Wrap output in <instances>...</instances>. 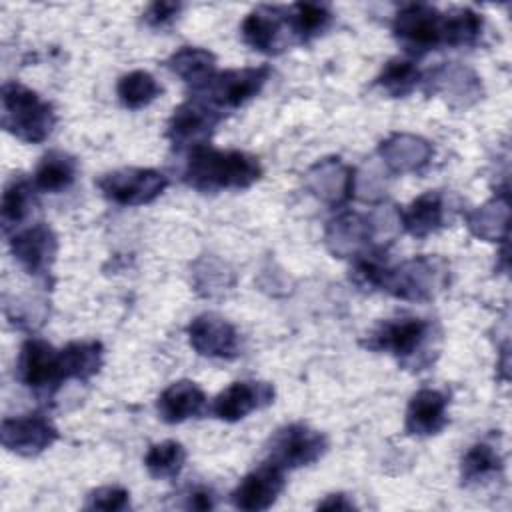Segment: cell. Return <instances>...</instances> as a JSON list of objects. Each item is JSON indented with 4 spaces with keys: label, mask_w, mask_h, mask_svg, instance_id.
<instances>
[{
    "label": "cell",
    "mask_w": 512,
    "mask_h": 512,
    "mask_svg": "<svg viewBox=\"0 0 512 512\" xmlns=\"http://www.w3.org/2000/svg\"><path fill=\"white\" fill-rule=\"evenodd\" d=\"M262 176L256 156L240 150H216L208 144L192 148L182 172L184 182L200 192L244 190Z\"/></svg>",
    "instance_id": "cell-1"
},
{
    "label": "cell",
    "mask_w": 512,
    "mask_h": 512,
    "mask_svg": "<svg viewBox=\"0 0 512 512\" xmlns=\"http://www.w3.org/2000/svg\"><path fill=\"white\" fill-rule=\"evenodd\" d=\"M448 264L440 256H414L398 266L382 264L376 290L410 302H428L448 284Z\"/></svg>",
    "instance_id": "cell-2"
},
{
    "label": "cell",
    "mask_w": 512,
    "mask_h": 512,
    "mask_svg": "<svg viewBox=\"0 0 512 512\" xmlns=\"http://www.w3.org/2000/svg\"><path fill=\"white\" fill-rule=\"evenodd\" d=\"M56 124L50 102L12 80L2 86V128L26 144L44 142Z\"/></svg>",
    "instance_id": "cell-3"
},
{
    "label": "cell",
    "mask_w": 512,
    "mask_h": 512,
    "mask_svg": "<svg viewBox=\"0 0 512 512\" xmlns=\"http://www.w3.org/2000/svg\"><path fill=\"white\" fill-rule=\"evenodd\" d=\"M270 74L272 68L268 64L216 72L204 86L192 90V98H198L220 112L232 110L260 94Z\"/></svg>",
    "instance_id": "cell-4"
},
{
    "label": "cell",
    "mask_w": 512,
    "mask_h": 512,
    "mask_svg": "<svg viewBox=\"0 0 512 512\" xmlns=\"http://www.w3.org/2000/svg\"><path fill=\"white\" fill-rule=\"evenodd\" d=\"M14 376L40 398H52L66 380L60 360V350H54L42 338H28L22 342Z\"/></svg>",
    "instance_id": "cell-5"
},
{
    "label": "cell",
    "mask_w": 512,
    "mask_h": 512,
    "mask_svg": "<svg viewBox=\"0 0 512 512\" xmlns=\"http://www.w3.org/2000/svg\"><path fill=\"white\" fill-rule=\"evenodd\" d=\"M392 34L412 56L444 46V12L430 4H406L392 22Z\"/></svg>",
    "instance_id": "cell-6"
},
{
    "label": "cell",
    "mask_w": 512,
    "mask_h": 512,
    "mask_svg": "<svg viewBox=\"0 0 512 512\" xmlns=\"http://www.w3.org/2000/svg\"><path fill=\"white\" fill-rule=\"evenodd\" d=\"M432 338V322L424 318H394L384 320L370 336L372 350L388 352L406 366H420L418 358L424 354Z\"/></svg>",
    "instance_id": "cell-7"
},
{
    "label": "cell",
    "mask_w": 512,
    "mask_h": 512,
    "mask_svg": "<svg viewBox=\"0 0 512 512\" xmlns=\"http://www.w3.org/2000/svg\"><path fill=\"white\" fill-rule=\"evenodd\" d=\"M326 450L328 440L322 432L308 424L294 422L274 432L268 444V460L278 464L282 470H294L314 464Z\"/></svg>",
    "instance_id": "cell-8"
},
{
    "label": "cell",
    "mask_w": 512,
    "mask_h": 512,
    "mask_svg": "<svg viewBox=\"0 0 512 512\" xmlns=\"http://www.w3.org/2000/svg\"><path fill=\"white\" fill-rule=\"evenodd\" d=\"M166 186V174L154 168H120L98 180L102 196L120 206L150 204L166 190Z\"/></svg>",
    "instance_id": "cell-9"
},
{
    "label": "cell",
    "mask_w": 512,
    "mask_h": 512,
    "mask_svg": "<svg viewBox=\"0 0 512 512\" xmlns=\"http://www.w3.org/2000/svg\"><path fill=\"white\" fill-rule=\"evenodd\" d=\"M224 118V112L208 106L198 98H190L174 108L168 126L166 138L176 150H192L208 144L218 122Z\"/></svg>",
    "instance_id": "cell-10"
},
{
    "label": "cell",
    "mask_w": 512,
    "mask_h": 512,
    "mask_svg": "<svg viewBox=\"0 0 512 512\" xmlns=\"http://www.w3.org/2000/svg\"><path fill=\"white\" fill-rule=\"evenodd\" d=\"M428 94L440 96L452 108H468L482 98L478 74L460 62H442L424 80Z\"/></svg>",
    "instance_id": "cell-11"
},
{
    "label": "cell",
    "mask_w": 512,
    "mask_h": 512,
    "mask_svg": "<svg viewBox=\"0 0 512 512\" xmlns=\"http://www.w3.org/2000/svg\"><path fill=\"white\" fill-rule=\"evenodd\" d=\"M0 440L8 452L30 458L50 448L58 440V430L42 414H24L2 420Z\"/></svg>",
    "instance_id": "cell-12"
},
{
    "label": "cell",
    "mask_w": 512,
    "mask_h": 512,
    "mask_svg": "<svg viewBox=\"0 0 512 512\" xmlns=\"http://www.w3.org/2000/svg\"><path fill=\"white\" fill-rule=\"evenodd\" d=\"M186 332L190 346L200 356L232 360L240 352V336L236 328L214 312H204L192 318Z\"/></svg>",
    "instance_id": "cell-13"
},
{
    "label": "cell",
    "mask_w": 512,
    "mask_h": 512,
    "mask_svg": "<svg viewBox=\"0 0 512 512\" xmlns=\"http://www.w3.org/2000/svg\"><path fill=\"white\" fill-rule=\"evenodd\" d=\"M286 486L284 470L274 462H264L248 472L230 494L232 506L238 510L260 512L268 510Z\"/></svg>",
    "instance_id": "cell-14"
},
{
    "label": "cell",
    "mask_w": 512,
    "mask_h": 512,
    "mask_svg": "<svg viewBox=\"0 0 512 512\" xmlns=\"http://www.w3.org/2000/svg\"><path fill=\"white\" fill-rule=\"evenodd\" d=\"M242 40L264 54H278L284 48L286 36L290 32L288 8L282 6H256L240 26Z\"/></svg>",
    "instance_id": "cell-15"
},
{
    "label": "cell",
    "mask_w": 512,
    "mask_h": 512,
    "mask_svg": "<svg viewBox=\"0 0 512 512\" xmlns=\"http://www.w3.org/2000/svg\"><path fill=\"white\" fill-rule=\"evenodd\" d=\"M10 250L16 262L32 276L48 274L58 254V238L54 230L38 222L26 230H20L10 240Z\"/></svg>",
    "instance_id": "cell-16"
},
{
    "label": "cell",
    "mask_w": 512,
    "mask_h": 512,
    "mask_svg": "<svg viewBox=\"0 0 512 512\" xmlns=\"http://www.w3.org/2000/svg\"><path fill=\"white\" fill-rule=\"evenodd\" d=\"M306 188L322 202L340 206L352 198L356 188L354 168L336 156L318 160L306 172Z\"/></svg>",
    "instance_id": "cell-17"
},
{
    "label": "cell",
    "mask_w": 512,
    "mask_h": 512,
    "mask_svg": "<svg viewBox=\"0 0 512 512\" xmlns=\"http://www.w3.org/2000/svg\"><path fill=\"white\" fill-rule=\"evenodd\" d=\"M274 402V386L268 382L240 380L224 388L212 402V412L224 422H236L250 412Z\"/></svg>",
    "instance_id": "cell-18"
},
{
    "label": "cell",
    "mask_w": 512,
    "mask_h": 512,
    "mask_svg": "<svg viewBox=\"0 0 512 512\" xmlns=\"http://www.w3.org/2000/svg\"><path fill=\"white\" fill-rule=\"evenodd\" d=\"M324 244L330 254L338 258H358L368 252L372 244V228L368 216L358 212H344L328 222Z\"/></svg>",
    "instance_id": "cell-19"
},
{
    "label": "cell",
    "mask_w": 512,
    "mask_h": 512,
    "mask_svg": "<svg viewBox=\"0 0 512 512\" xmlns=\"http://www.w3.org/2000/svg\"><path fill=\"white\" fill-rule=\"evenodd\" d=\"M378 156L392 174H410L428 166L434 156V148L422 136L396 132L380 142Z\"/></svg>",
    "instance_id": "cell-20"
},
{
    "label": "cell",
    "mask_w": 512,
    "mask_h": 512,
    "mask_svg": "<svg viewBox=\"0 0 512 512\" xmlns=\"http://www.w3.org/2000/svg\"><path fill=\"white\" fill-rule=\"evenodd\" d=\"M446 408L448 396L436 388H422L418 390L406 408L404 428L412 436H432L438 434L446 422Z\"/></svg>",
    "instance_id": "cell-21"
},
{
    "label": "cell",
    "mask_w": 512,
    "mask_h": 512,
    "mask_svg": "<svg viewBox=\"0 0 512 512\" xmlns=\"http://www.w3.org/2000/svg\"><path fill=\"white\" fill-rule=\"evenodd\" d=\"M156 410L166 424H180L206 410V394L196 382L178 380L158 396Z\"/></svg>",
    "instance_id": "cell-22"
},
{
    "label": "cell",
    "mask_w": 512,
    "mask_h": 512,
    "mask_svg": "<svg viewBox=\"0 0 512 512\" xmlns=\"http://www.w3.org/2000/svg\"><path fill=\"white\" fill-rule=\"evenodd\" d=\"M466 226L480 240L506 242L510 230L508 192L496 194L492 200L466 212Z\"/></svg>",
    "instance_id": "cell-23"
},
{
    "label": "cell",
    "mask_w": 512,
    "mask_h": 512,
    "mask_svg": "<svg viewBox=\"0 0 512 512\" xmlns=\"http://www.w3.org/2000/svg\"><path fill=\"white\" fill-rule=\"evenodd\" d=\"M444 210L442 192L428 190L412 200L406 210H400V224L410 236L426 238L444 226Z\"/></svg>",
    "instance_id": "cell-24"
},
{
    "label": "cell",
    "mask_w": 512,
    "mask_h": 512,
    "mask_svg": "<svg viewBox=\"0 0 512 512\" xmlns=\"http://www.w3.org/2000/svg\"><path fill=\"white\" fill-rule=\"evenodd\" d=\"M166 68L196 90L216 74V56L206 48L182 46L166 60Z\"/></svg>",
    "instance_id": "cell-25"
},
{
    "label": "cell",
    "mask_w": 512,
    "mask_h": 512,
    "mask_svg": "<svg viewBox=\"0 0 512 512\" xmlns=\"http://www.w3.org/2000/svg\"><path fill=\"white\" fill-rule=\"evenodd\" d=\"M34 188L36 186L24 176H12L4 186L0 204V220L4 234L16 230L32 214V208L36 204Z\"/></svg>",
    "instance_id": "cell-26"
},
{
    "label": "cell",
    "mask_w": 512,
    "mask_h": 512,
    "mask_svg": "<svg viewBox=\"0 0 512 512\" xmlns=\"http://www.w3.org/2000/svg\"><path fill=\"white\" fill-rule=\"evenodd\" d=\"M66 380L86 382L100 372L104 364V346L98 340L70 342L60 350Z\"/></svg>",
    "instance_id": "cell-27"
},
{
    "label": "cell",
    "mask_w": 512,
    "mask_h": 512,
    "mask_svg": "<svg viewBox=\"0 0 512 512\" xmlns=\"http://www.w3.org/2000/svg\"><path fill=\"white\" fill-rule=\"evenodd\" d=\"M76 172L78 164L74 156L62 150H50L40 158L36 166L34 186L36 190L56 194L72 186V182L76 180Z\"/></svg>",
    "instance_id": "cell-28"
},
{
    "label": "cell",
    "mask_w": 512,
    "mask_h": 512,
    "mask_svg": "<svg viewBox=\"0 0 512 512\" xmlns=\"http://www.w3.org/2000/svg\"><path fill=\"white\" fill-rule=\"evenodd\" d=\"M192 284L200 296L216 298L234 286V272L224 260L212 254L200 256L192 264Z\"/></svg>",
    "instance_id": "cell-29"
},
{
    "label": "cell",
    "mask_w": 512,
    "mask_h": 512,
    "mask_svg": "<svg viewBox=\"0 0 512 512\" xmlns=\"http://www.w3.org/2000/svg\"><path fill=\"white\" fill-rule=\"evenodd\" d=\"M332 12L326 4L298 2L288 8V24L296 42H310L318 38L332 24Z\"/></svg>",
    "instance_id": "cell-30"
},
{
    "label": "cell",
    "mask_w": 512,
    "mask_h": 512,
    "mask_svg": "<svg viewBox=\"0 0 512 512\" xmlns=\"http://www.w3.org/2000/svg\"><path fill=\"white\" fill-rule=\"evenodd\" d=\"M186 462V450L176 440H164L152 444L144 456V466L152 478L172 480L176 478Z\"/></svg>",
    "instance_id": "cell-31"
},
{
    "label": "cell",
    "mask_w": 512,
    "mask_h": 512,
    "mask_svg": "<svg viewBox=\"0 0 512 512\" xmlns=\"http://www.w3.org/2000/svg\"><path fill=\"white\" fill-rule=\"evenodd\" d=\"M484 28V20L472 8L444 12V46H472Z\"/></svg>",
    "instance_id": "cell-32"
},
{
    "label": "cell",
    "mask_w": 512,
    "mask_h": 512,
    "mask_svg": "<svg viewBox=\"0 0 512 512\" xmlns=\"http://www.w3.org/2000/svg\"><path fill=\"white\" fill-rule=\"evenodd\" d=\"M162 88L156 78L146 70H134L124 74L116 84V94L124 108L138 110L148 106L156 96H160Z\"/></svg>",
    "instance_id": "cell-33"
},
{
    "label": "cell",
    "mask_w": 512,
    "mask_h": 512,
    "mask_svg": "<svg viewBox=\"0 0 512 512\" xmlns=\"http://www.w3.org/2000/svg\"><path fill=\"white\" fill-rule=\"evenodd\" d=\"M422 80L420 70L410 60L392 58L384 64L382 72L376 78V84L392 98L408 96Z\"/></svg>",
    "instance_id": "cell-34"
},
{
    "label": "cell",
    "mask_w": 512,
    "mask_h": 512,
    "mask_svg": "<svg viewBox=\"0 0 512 512\" xmlns=\"http://www.w3.org/2000/svg\"><path fill=\"white\" fill-rule=\"evenodd\" d=\"M500 470H502V458L494 450V446L486 442H478L470 446L460 462V476L464 484L486 480Z\"/></svg>",
    "instance_id": "cell-35"
},
{
    "label": "cell",
    "mask_w": 512,
    "mask_h": 512,
    "mask_svg": "<svg viewBox=\"0 0 512 512\" xmlns=\"http://www.w3.org/2000/svg\"><path fill=\"white\" fill-rule=\"evenodd\" d=\"M130 506V494L120 486H100L88 494L86 508L88 510H106L118 512Z\"/></svg>",
    "instance_id": "cell-36"
},
{
    "label": "cell",
    "mask_w": 512,
    "mask_h": 512,
    "mask_svg": "<svg viewBox=\"0 0 512 512\" xmlns=\"http://www.w3.org/2000/svg\"><path fill=\"white\" fill-rule=\"evenodd\" d=\"M182 10L180 2H152L144 12V22L152 28H162L172 24Z\"/></svg>",
    "instance_id": "cell-37"
},
{
    "label": "cell",
    "mask_w": 512,
    "mask_h": 512,
    "mask_svg": "<svg viewBox=\"0 0 512 512\" xmlns=\"http://www.w3.org/2000/svg\"><path fill=\"white\" fill-rule=\"evenodd\" d=\"M186 508H192V510H210V508H214V494H212V490L202 488V486L194 488L188 494Z\"/></svg>",
    "instance_id": "cell-38"
},
{
    "label": "cell",
    "mask_w": 512,
    "mask_h": 512,
    "mask_svg": "<svg viewBox=\"0 0 512 512\" xmlns=\"http://www.w3.org/2000/svg\"><path fill=\"white\" fill-rule=\"evenodd\" d=\"M356 506L352 504V500H348L346 494H330L326 496V500H322L318 504V510H354Z\"/></svg>",
    "instance_id": "cell-39"
}]
</instances>
